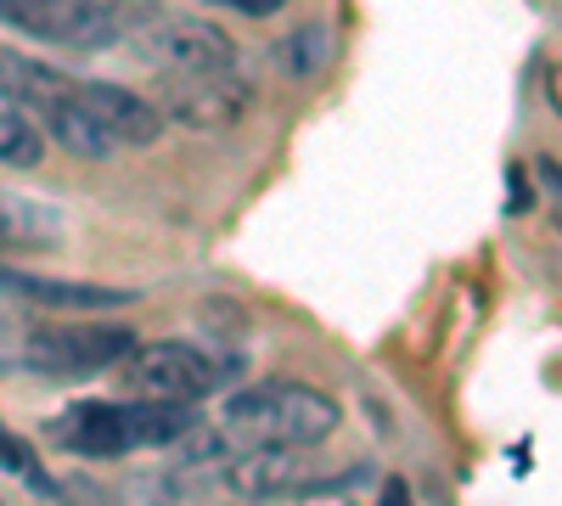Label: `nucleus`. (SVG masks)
Instances as JSON below:
<instances>
[{
  "mask_svg": "<svg viewBox=\"0 0 562 506\" xmlns=\"http://www.w3.org/2000/svg\"><path fill=\"white\" fill-rule=\"evenodd\" d=\"M0 468H7V473H23V479L34 473V456H29V445H23V439L7 428V423H0Z\"/></svg>",
  "mask_w": 562,
  "mask_h": 506,
  "instance_id": "a211bd4d",
  "label": "nucleus"
},
{
  "mask_svg": "<svg viewBox=\"0 0 562 506\" xmlns=\"http://www.w3.org/2000/svg\"><path fill=\"white\" fill-rule=\"evenodd\" d=\"M113 506H180V473H169V468L124 473L113 484Z\"/></svg>",
  "mask_w": 562,
  "mask_h": 506,
  "instance_id": "2eb2a0df",
  "label": "nucleus"
},
{
  "mask_svg": "<svg viewBox=\"0 0 562 506\" xmlns=\"http://www.w3.org/2000/svg\"><path fill=\"white\" fill-rule=\"evenodd\" d=\"M74 85V74H63L57 63H40L29 52H12V45H0V97L18 102V108H40L63 97V90Z\"/></svg>",
  "mask_w": 562,
  "mask_h": 506,
  "instance_id": "f8f14e48",
  "label": "nucleus"
},
{
  "mask_svg": "<svg viewBox=\"0 0 562 506\" xmlns=\"http://www.w3.org/2000/svg\"><path fill=\"white\" fill-rule=\"evenodd\" d=\"M333 52H338L333 29H326V23H299L293 34H281V40L270 45V63H276L281 79H299V85H304V79H321V74H326Z\"/></svg>",
  "mask_w": 562,
  "mask_h": 506,
  "instance_id": "ddd939ff",
  "label": "nucleus"
},
{
  "mask_svg": "<svg viewBox=\"0 0 562 506\" xmlns=\"http://www.w3.org/2000/svg\"><path fill=\"white\" fill-rule=\"evenodd\" d=\"M119 383H124L135 400L192 405V400L214 394L225 378H220V360H209L203 349L169 338V344H135V349L119 360Z\"/></svg>",
  "mask_w": 562,
  "mask_h": 506,
  "instance_id": "39448f33",
  "label": "nucleus"
},
{
  "mask_svg": "<svg viewBox=\"0 0 562 506\" xmlns=\"http://www.w3.org/2000/svg\"><path fill=\"white\" fill-rule=\"evenodd\" d=\"M29 304H18L7 288H0V355H18V344H23V333H29V315H23Z\"/></svg>",
  "mask_w": 562,
  "mask_h": 506,
  "instance_id": "f3484780",
  "label": "nucleus"
},
{
  "mask_svg": "<svg viewBox=\"0 0 562 506\" xmlns=\"http://www.w3.org/2000/svg\"><path fill=\"white\" fill-rule=\"evenodd\" d=\"M220 473H225V490L243 495V501H293V495H310V490L360 484L366 462L344 468V473H321L299 445H248V450H231L220 462Z\"/></svg>",
  "mask_w": 562,
  "mask_h": 506,
  "instance_id": "7ed1b4c3",
  "label": "nucleus"
},
{
  "mask_svg": "<svg viewBox=\"0 0 562 506\" xmlns=\"http://www.w3.org/2000/svg\"><path fill=\"white\" fill-rule=\"evenodd\" d=\"M124 52L135 63H147L153 74H209V68H231V63H237V40H231L220 23H209V18L153 12L124 40Z\"/></svg>",
  "mask_w": 562,
  "mask_h": 506,
  "instance_id": "20e7f679",
  "label": "nucleus"
},
{
  "mask_svg": "<svg viewBox=\"0 0 562 506\" xmlns=\"http://www.w3.org/2000/svg\"><path fill=\"white\" fill-rule=\"evenodd\" d=\"M158 119L164 124H186V130H231L243 124L254 108V85L243 74V63L231 68H209V74H164L158 90Z\"/></svg>",
  "mask_w": 562,
  "mask_h": 506,
  "instance_id": "423d86ee",
  "label": "nucleus"
},
{
  "mask_svg": "<svg viewBox=\"0 0 562 506\" xmlns=\"http://www.w3.org/2000/svg\"><path fill=\"white\" fill-rule=\"evenodd\" d=\"M68 243V220L57 203L29 192H0V254H52Z\"/></svg>",
  "mask_w": 562,
  "mask_h": 506,
  "instance_id": "9d476101",
  "label": "nucleus"
},
{
  "mask_svg": "<svg viewBox=\"0 0 562 506\" xmlns=\"http://www.w3.org/2000/svg\"><path fill=\"white\" fill-rule=\"evenodd\" d=\"M225 7H231V0H225Z\"/></svg>",
  "mask_w": 562,
  "mask_h": 506,
  "instance_id": "5701e85b",
  "label": "nucleus"
},
{
  "mask_svg": "<svg viewBox=\"0 0 562 506\" xmlns=\"http://www.w3.org/2000/svg\"><path fill=\"white\" fill-rule=\"evenodd\" d=\"M45 439L68 456H85V462H113V456H130L124 439V400H85L68 405L63 417L45 423Z\"/></svg>",
  "mask_w": 562,
  "mask_h": 506,
  "instance_id": "6e6552de",
  "label": "nucleus"
},
{
  "mask_svg": "<svg viewBox=\"0 0 562 506\" xmlns=\"http://www.w3.org/2000/svg\"><path fill=\"white\" fill-rule=\"evenodd\" d=\"M40 158H45L40 124H34L18 102L0 97V169H34Z\"/></svg>",
  "mask_w": 562,
  "mask_h": 506,
  "instance_id": "4468645a",
  "label": "nucleus"
},
{
  "mask_svg": "<svg viewBox=\"0 0 562 506\" xmlns=\"http://www.w3.org/2000/svg\"><path fill=\"white\" fill-rule=\"evenodd\" d=\"M344 423L338 400L326 389H310V383H254V389H237L225 394V411H220V428L231 439H248V445H321L333 439Z\"/></svg>",
  "mask_w": 562,
  "mask_h": 506,
  "instance_id": "f257e3e1",
  "label": "nucleus"
},
{
  "mask_svg": "<svg viewBox=\"0 0 562 506\" xmlns=\"http://www.w3.org/2000/svg\"><path fill=\"white\" fill-rule=\"evenodd\" d=\"M378 506H416V501H411L405 479H389V484H383V495H378Z\"/></svg>",
  "mask_w": 562,
  "mask_h": 506,
  "instance_id": "aec40b11",
  "label": "nucleus"
},
{
  "mask_svg": "<svg viewBox=\"0 0 562 506\" xmlns=\"http://www.w3.org/2000/svg\"><path fill=\"white\" fill-rule=\"evenodd\" d=\"M288 0H231V12H243V18H276Z\"/></svg>",
  "mask_w": 562,
  "mask_h": 506,
  "instance_id": "6ab92c4d",
  "label": "nucleus"
},
{
  "mask_svg": "<svg viewBox=\"0 0 562 506\" xmlns=\"http://www.w3.org/2000/svg\"><path fill=\"white\" fill-rule=\"evenodd\" d=\"M40 495H52L57 506H113V490L108 484H97L90 473H63V479H29Z\"/></svg>",
  "mask_w": 562,
  "mask_h": 506,
  "instance_id": "dca6fc26",
  "label": "nucleus"
},
{
  "mask_svg": "<svg viewBox=\"0 0 562 506\" xmlns=\"http://www.w3.org/2000/svg\"><path fill=\"white\" fill-rule=\"evenodd\" d=\"M0 7H7V0H0Z\"/></svg>",
  "mask_w": 562,
  "mask_h": 506,
  "instance_id": "4be33fe9",
  "label": "nucleus"
},
{
  "mask_svg": "<svg viewBox=\"0 0 562 506\" xmlns=\"http://www.w3.org/2000/svg\"><path fill=\"white\" fill-rule=\"evenodd\" d=\"M40 119H45V135L63 147V153H74V158H85V164H102V158H113L119 147L108 142V130L90 119L79 102H74V85L63 90V97H52V102H40L34 108Z\"/></svg>",
  "mask_w": 562,
  "mask_h": 506,
  "instance_id": "9b49d317",
  "label": "nucleus"
},
{
  "mask_svg": "<svg viewBox=\"0 0 562 506\" xmlns=\"http://www.w3.org/2000/svg\"><path fill=\"white\" fill-rule=\"evenodd\" d=\"M293 506H349L338 490H310V495H293Z\"/></svg>",
  "mask_w": 562,
  "mask_h": 506,
  "instance_id": "412c9836",
  "label": "nucleus"
},
{
  "mask_svg": "<svg viewBox=\"0 0 562 506\" xmlns=\"http://www.w3.org/2000/svg\"><path fill=\"white\" fill-rule=\"evenodd\" d=\"M74 102L108 130L113 147H153L164 135V119L147 97H135V90L113 85V79H74Z\"/></svg>",
  "mask_w": 562,
  "mask_h": 506,
  "instance_id": "0eeeda50",
  "label": "nucleus"
},
{
  "mask_svg": "<svg viewBox=\"0 0 562 506\" xmlns=\"http://www.w3.org/2000/svg\"><path fill=\"white\" fill-rule=\"evenodd\" d=\"M0 288H7L18 304H40V310H130L140 293L135 288H102V282H63V276H29L0 265Z\"/></svg>",
  "mask_w": 562,
  "mask_h": 506,
  "instance_id": "1a4fd4ad",
  "label": "nucleus"
},
{
  "mask_svg": "<svg viewBox=\"0 0 562 506\" xmlns=\"http://www.w3.org/2000/svg\"><path fill=\"white\" fill-rule=\"evenodd\" d=\"M130 349H135V327H124V321H90V327H29L12 360L40 378L74 383V378L119 366Z\"/></svg>",
  "mask_w": 562,
  "mask_h": 506,
  "instance_id": "f03ea898",
  "label": "nucleus"
}]
</instances>
